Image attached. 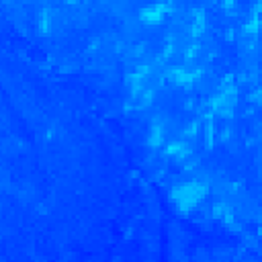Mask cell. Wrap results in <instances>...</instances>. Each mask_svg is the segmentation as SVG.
I'll return each mask as SVG.
<instances>
[{
  "mask_svg": "<svg viewBox=\"0 0 262 262\" xmlns=\"http://www.w3.org/2000/svg\"><path fill=\"white\" fill-rule=\"evenodd\" d=\"M170 10H172L170 2H151L139 10V18L147 25H160Z\"/></svg>",
  "mask_w": 262,
  "mask_h": 262,
  "instance_id": "2",
  "label": "cell"
},
{
  "mask_svg": "<svg viewBox=\"0 0 262 262\" xmlns=\"http://www.w3.org/2000/svg\"><path fill=\"white\" fill-rule=\"evenodd\" d=\"M205 14L199 10V12H194V20H192V35L194 37H199L201 33H203V29H205Z\"/></svg>",
  "mask_w": 262,
  "mask_h": 262,
  "instance_id": "5",
  "label": "cell"
},
{
  "mask_svg": "<svg viewBox=\"0 0 262 262\" xmlns=\"http://www.w3.org/2000/svg\"><path fill=\"white\" fill-rule=\"evenodd\" d=\"M164 143V129L156 123L151 129H149V133H147V145L149 147H160Z\"/></svg>",
  "mask_w": 262,
  "mask_h": 262,
  "instance_id": "4",
  "label": "cell"
},
{
  "mask_svg": "<svg viewBox=\"0 0 262 262\" xmlns=\"http://www.w3.org/2000/svg\"><path fill=\"white\" fill-rule=\"evenodd\" d=\"M39 31H41L43 35H47V33L51 31V16H49L47 12H43V14L39 16Z\"/></svg>",
  "mask_w": 262,
  "mask_h": 262,
  "instance_id": "6",
  "label": "cell"
},
{
  "mask_svg": "<svg viewBox=\"0 0 262 262\" xmlns=\"http://www.w3.org/2000/svg\"><path fill=\"white\" fill-rule=\"evenodd\" d=\"M205 196H207V184L199 182V180H188V182L176 184L172 190V201L180 211L194 209Z\"/></svg>",
  "mask_w": 262,
  "mask_h": 262,
  "instance_id": "1",
  "label": "cell"
},
{
  "mask_svg": "<svg viewBox=\"0 0 262 262\" xmlns=\"http://www.w3.org/2000/svg\"><path fill=\"white\" fill-rule=\"evenodd\" d=\"M188 151H190V149H188V145H186L184 141H172V143H168V145L164 147V154L170 156V158H176V160L184 158Z\"/></svg>",
  "mask_w": 262,
  "mask_h": 262,
  "instance_id": "3",
  "label": "cell"
}]
</instances>
